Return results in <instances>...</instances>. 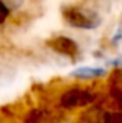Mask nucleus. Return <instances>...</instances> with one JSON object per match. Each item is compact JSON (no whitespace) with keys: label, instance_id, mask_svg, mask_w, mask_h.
<instances>
[{"label":"nucleus","instance_id":"1","mask_svg":"<svg viewBox=\"0 0 122 123\" xmlns=\"http://www.w3.org/2000/svg\"><path fill=\"white\" fill-rule=\"evenodd\" d=\"M63 17L72 27L76 29H95L101 23L98 13H95L91 9H83L79 6L66 7L63 10Z\"/></svg>","mask_w":122,"mask_h":123},{"label":"nucleus","instance_id":"2","mask_svg":"<svg viewBox=\"0 0 122 123\" xmlns=\"http://www.w3.org/2000/svg\"><path fill=\"white\" fill-rule=\"evenodd\" d=\"M96 94L88 89H82V87H72L68 89L61 94L59 99V105L62 109L65 110H72L76 107H85L92 105L96 100Z\"/></svg>","mask_w":122,"mask_h":123},{"label":"nucleus","instance_id":"3","mask_svg":"<svg viewBox=\"0 0 122 123\" xmlns=\"http://www.w3.org/2000/svg\"><path fill=\"white\" fill-rule=\"evenodd\" d=\"M47 46L53 52L70 59H75L79 53V46L76 44V42H73L70 37H66V36H58L47 40Z\"/></svg>","mask_w":122,"mask_h":123},{"label":"nucleus","instance_id":"4","mask_svg":"<svg viewBox=\"0 0 122 123\" xmlns=\"http://www.w3.org/2000/svg\"><path fill=\"white\" fill-rule=\"evenodd\" d=\"M47 120V112L43 109L29 110L25 116V123H45Z\"/></svg>","mask_w":122,"mask_h":123},{"label":"nucleus","instance_id":"5","mask_svg":"<svg viewBox=\"0 0 122 123\" xmlns=\"http://www.w3.org/2000/svg\"><path fill=\"white\" fill-rule=\"evenodd\" d=\"M102 73H103L102 69H92V67H82L75 72L78 77H95V76H101Z\"/></svg>","mask_w":122,"mask_h":123},{"label":"nucleus","instance_id":"6","mask_svg":"<svg viewBox=\"0 0 122 123\" xmlns=\"http://www.w3.org/2000/svg\"><path fill=\"white\" fill-rule=\"evenodd\" d=\"M105 123H122V112L105 115Z\"/></svg>","mask_w":122,"mask_h":123},{"label":"nucleus","instance_id":"7","mask_svg":"<svg viewBox=\"0 0 122 123\" xmlns=\"http://www.w3.org/2000/svg\"><path fill=\"white\" fill-rule=\"evenodd\" d=\"M112 97H114L115 103L118 105V107L122 110V87H119V86L114 87L112 89Z\"/></svg>","mask_w":122,"mask_h":123},{"label":"nucleus","instance_id":"8","mask_svg":"<svg viewBox=\"0 0 122 123\" xmlns=\"http://www.w3.org/2000/svg\"><path fill=\"white\" fill-rule=\"evenodd\" d=\"M9 13H10V9L0 0V25L6 22V19L9 17Z\"/></svg>","mask_w":122,"mask_h":123},{"label":"nucleus","instance_id":"9","mask_svg":"<svg viewBox=\"0 0 122 123\" xmlns=\"http://www.w3.org/2000/svg\"><path fill=\"white\" fill-rule=\"evenodd\" d=\"M1 1H3L9 9H10V7H19V6L23 3V0H1Z\"/></svg>","mask_w":122,"mask_h":123}]
</instances>
